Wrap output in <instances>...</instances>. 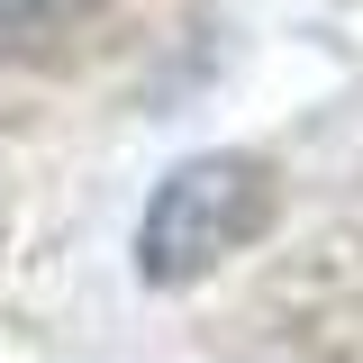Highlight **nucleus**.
<instances>
[{"instance_id": "nucleus-1", "label": "nucleus", "mask_w": 363, "mask_h": 363, "mask_svg": "<svg viewBox=\"0 0 363 363\" xmlns=\"http://www.w3.org/2000/svg\"><path fill=\"white\" fill-rule=\"evenodd\" d=\"M272 164L264 155H191L164 173V191L136 218V272L155 291H182L200 272H218L227 255H245L272 227Z\"/></svg>"}, {"instance_id": "nucleus-2", "label": "nucleus", "mask_w": 363, "mask_h": 363, "mask_svg": "<svg viewBox=\"0 0 363 363\" xmlns=\"http://www.w3.org/2000/svg\"><path fill=\"white\" fill-rule=\"evenodd\" d=\"M109 0H0V55H45L73 28H91Z\"/></svg>"}]
</instances>
